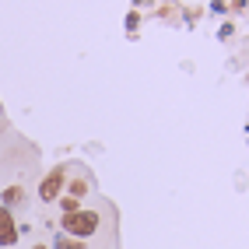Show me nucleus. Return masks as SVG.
I'll use <instances>...</instances> for the list:
<instances>
[{
	"label": "nucleus",
	"mask_w": 249,
	"mask_h": 249,
	"mask_svg": "<svg viewBox=\"0 0 249 249\" xmlns=\"http://www.w3.org/2000/svg\"><path fill=\"white\" fill-rule=\"evenodd\" d=\"M60 211H63V214H77V200H74V196H63V200H60Z\"/></svg>",
	"instance_id": "6"
},
{
	"label": "nucleus",
	"mask_w": 249,
	"mask_h": 249,
	"mask_svg": "<svg viewBox=\"0 0 249 249\" xmlns=\"http://www.w3.org/2000/svg\"><path fill=\"white\" fill-rule=\"evenodd\" d=\"M53 249H85V242H81V239H71V235H60V231H56Z\"/></svg>",
	"instance_id": "5"
},
{
	"label": "nucleus",
	"mask_w": 249,
	"mask_h": 249,
	"mask_svg": "<svg viewBox=\"0 0 249 249\" xmlns=\"http://www.w3.org/2000/svg\"><path fill=\"white\" fill-rule=\"evenodd\" d=\"M85 193H88V186H85V182L77 179L74 186H71V193H67V196H74V200H81V196H85Z\"/></svg>",
	"instance_id": "7"
},
{
	"label": "nucleus",
	"mask_w": 249,
	"mask_h": 249,
	"mask_svg": "<svg viewBox=\"0 0 249 249\" xmlns=\"http://www.w3.org/2000/svg\"><path fill=\"white\" fill-rule=\"evenodd\" d=\"M32 249H49V246H32Z\"/></svg>",
	"instance_id": "8"
},
{
	"label": "nucleus",
	"mask_w": 249,
	"mask_h": 249,
	"mask_svg": "<svg viewBox=\"0 0 249 249\" xmlns=\"http://www.w3.org/2000/svg\"><path fill=\"white\" fill-rule=\"evenodd\" d=\"M0 200H4L0 207H14V204H21V200H25V190H21V186H7L4 193H0Z\"/></svg>",
	"instance_id": "4"
},
{
	"label": "nucleus",
	"mask_w": 249,
	"mask_h": 249,
	"mask_svg": "<svg viewBox=\"0 0 249 249\" xmlns=\"http://www.w3.org/2000/svg\"><path fill=\"white\" fill-rule=\"evenodd\" d=\"M18 242V225H14V214L11 207H0V246H14Z\"/></svg>",
	"instance_id": "3"
},
{
	"label": "nucleus",
	"mask_w": 249,
	"mask_h": 249,
	"mask_svg": "<svg viewBox=\"0 0 249 249\" xmlns=\"http://www.w3.org/2000/svg\"><path fill=\"white\" fill-rule=\"evenodd\" d=\"M63 179H67V176H63V165H56V169H53V172H49V176L39 182V200H42V204H53V200H60Z\"/></svg>",
	"instance_id": "2"
},
{
	"label": "nucleus",
	"mask_w": 249,
	"mask_h": 249,
	"mask_svg": "<svg viewBox=\"0 0 249 249\" xmlns=\"http://www.w3.org/2000/svg\"><path fill=\"white\" fill-rule=\"evenodd\" d=\"M60 228H63V235H71V239H81V242H85L88 235H95V231H98V214H95V211L63 214Z\"/></svg>",
	"instance_id": "1"
}]
</instances>
